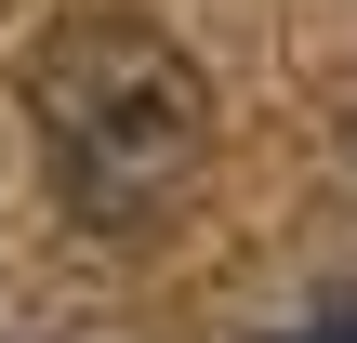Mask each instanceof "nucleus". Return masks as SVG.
I'll use <instances>...</instances> for the list:
<instances>
[{"label":"nucleus","instance_id":"nucleus-2","mask_svg":"<svg viewBox=\"0 0 357 343\" xmlns=\"http://www.w3.org/2000/svg\"><path fill=\"white\" fill-rule=\"evenodd\" d=\"M278 343H357V304H318L305 330H278Z\"/></svg>","mask_w":357,"mask_h":343},{"label":"nucleus","instance_id":"nucleus-1","mask_svg":"<svg viewBox=\"0 0 357 343\" xmlns=\"http://www.w3.org/2000/svg\"><path fill=\"white\" fill-rule=\"evenodd\" d=\"M26 132H40V172L53 198L93 225V238H132L159 225L199 172H212V79L199 53L132 13V0H79L26 40Z\"/></svg>","mask_w":357,"mask_h":343}]
</instances>
